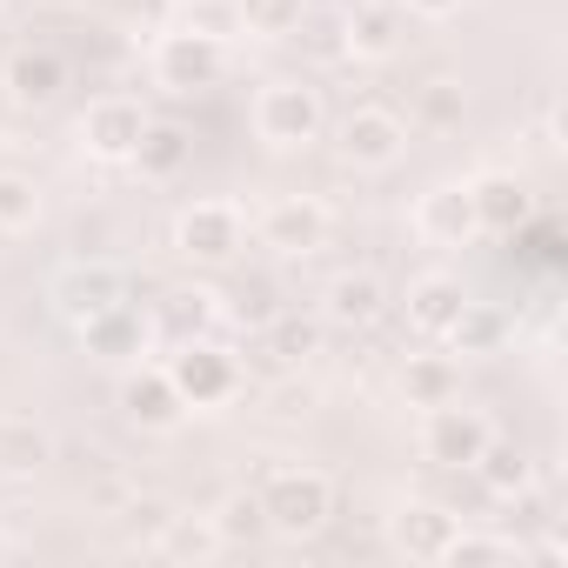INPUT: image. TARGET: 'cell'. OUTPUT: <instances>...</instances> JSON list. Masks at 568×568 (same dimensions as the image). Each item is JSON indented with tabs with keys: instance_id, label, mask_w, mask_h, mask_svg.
Returning a JSON list of instances; mask_svg holds the SVG:
<instances>
[{
	"instance_id": "cell-1",
	"label": "cell",
	"mask_w": 568,
	"mask_h": 568,
	"mask_svg": "<svg viewBox=\"0 0 568 568\" xmlns=\"http://www.w3.org/2000/svg\"><path fill=\"white\" fill-rule=\"evenodd\" d=\"M261 508H267V535L281 541H308L335 521V481L315 475V468H281L267 488H261Z\"/></svg>"
},
{
	"instance_id": "cell-2",
	"label": "cell",
	"mask_w": 568,
	"mask_h": 568,
	"mask_svg": "<svg viewBox=\"0 0 568 568\" xmlns=\"http://www.w3.org/2000/svg\"><path fill=\"white\" fill-rule=\"evenodd\" d=\"M322 128H328V108H322V94L308 81H267L254 94V134L274 154H295V148L322 141Z\"/></svg>"
},
{
	"instance_id": "cell-3",
	"label": "cell",
	"mask_w": 568,
	"mask_h": 568,
	"mask_svg": "<svg viewBox=\"0 0 568 568\" xmlns=\"http://www.w3.org/2000/svg\"><path fill=\"white\" fill-rule=\"evenodd\" d=\"M161 368H168V382H174V395H181L187 408H227V402L241 395V362H234L221 342H207V335L174 342V355H168Z\"/></svg>"
},
{
	"instance_id": "cell-4",
	"label": "cell",
	"mask_w": 568,
	"mask_h": 568,
	"mask_svg": "<svg viewBox=\"0 0 568 568\" xmlns=\"http://www.w3.org/2000/svg\"><path fill=\"white\" fill-rule=\"evenodd\" d=\"M328 207L315 201V194H281V201H267L261 207V221H254V241L267 247V254H288V261H302V254H322L328 247Z\"/></svg>"
},
{
	"instance_id": "cell-5",
	"label": "cell",
	"mask_w": 568,
	"mask_h": 568,
	"mask_svg": "<svg viewBox=\"0 0 568 568\" xmlns=\"http://www.w3.org/2000/svg\"><path fill=\"white\" fill-rule=\"evenodd\" d=\"M488 415L481 408H468L462 395L455 402H435V408H422V455L435 462V468H475V455L488 448Z\"/></svg>"
},
{
	"instance_id": "cell-6",
	"label": "cell",
	"mask_w": 568,
	"mask_h": 568,
	"mask_svg": "<svg viewBox=\"0 0 568 568\" xmlns=\"http://www.w3.org/2000/svg\"><path fill=\"white\" fill-rule=\"evenodd\" d=\"M335 148H342L348 168L382 174V168H395V161L408 154V121H402L395 108H355V114H342Z\"/></svg>"
},
{
	"instance_id": "cell-7",
	"label": "cell",
	"mask_w": 568,
	"mask_h": 568,
	"mask_svg": "<svg viewBox=\"0 0 568 568\" xmlns=\"http://www.w3.org/2000/svg\"><path fill=\"white\" fill-rule=\"evenodd\" d=\"M227 74V48L207 41V34H187V28H168L154 41V81L174 88V94H201Z\"/></svg>"
},
{
	"instance_id": "cell-8",
	"label": "cell",
	"mask_w": 568,
	"mask_h": 568,
	"mask_svg": "<svg viewBox=\"0 0 568 568\" xmlns=\"http://www.w3.org/2000/svg\"><path fill=\"white\" fill-rule=\"evenodd\" d=\"M241 241H247V221L234 201H194L174 214V247L187 261H234Z\"/></svg>"
},
{
	"instance_id": "cell-9",
	"label": "cell",
	"mask_w": 568,
	"mask_h": 568,
	"mask_svg": "<svg viewBox=\"0 0 568 568\" xmlns=\"http://www.w3.org/2000/svg\"><path fill=\"white\" fill-rule=\"evenodd\" d=\"M114 302H128V274H121L114 261H74V267L54 274V308H61L68 328L94 322V315L114 308Z\"/></svg>"
},
{
	"instance_id": "cell-10",
	"label": "cell",
	"mask_w": 568,
	"mask_h": 568,
	"mask_svg": "<svg viewBox=\"0 0 568 568\" xmlns=\"http://www.w3.org/2000/svg\"><path fill=\"white\" fill-rule=\"evenodd\" d=\"M0 88H8V101L14 108H54L61 94H68V54L61 48H14L8 54V68H0Z\"/></svg>"
},
{
	"instance_id": "cell-11",
	"label": "cell",
	"mask_w": 568,
	"mask_h": 568,
	"mask_svg": "<svg viewBox=\"0 0 568 568\" xmlns=\"http://www.w3.org/2000/svg\"><path fill=\"white\" fill-rule=\"evenodd\" d=\"M141 134H148V108L128 101V94H108V101H94V108L81 114V148H88L94 161H134Z\"/></svg>"
},
{
	"instance_id": "cell-12",
	"label": "cell",
	"mask_w": 568,
	"mask_h": 568,
	"mask_svg": "<svg viewBox=\"0 0 568 568\" xmlns=\"http://www.w3.org/2000/svg\"><path fill=\"white\" fill-rule=\"evenodd\" d=\"M148 315L134 308V302H114V308H101L94 322H81L74 335H81V348L94 355V362H114V368H134L141 355H148Z\"/></svg>"
},
{
	"instance_id": "cell-13",
	"label": "cell",
	"mask_w": 568,
	"mask_h": 568,
	"mask_svg": "<svg viewBox=\"0 0 568 568\" xmlns=\"http://www.w3.org/2000/svg\"><path fill=\"white\" fill-rule=\"evenodd\" d=\"M121 415H128L134 428H148V435H168V428H181L187 402L174 395L168 368H148V362H134V368L121 375Z\"/></svg>"
},
{
	"instance_id": "cell-14",
	"label": "cell",
	"mask_w": 568,
	"mask_h": 568,
	"mask_svg": "<svg viewBox=\"0 0 568 568\" xmlns=\"http://www.w3.org/2000/svg\"><path fill=\"white\" fill-rule=\"evenodd\" d=\"M455 528H462V515H448L442 501H402V508L388 515V541H395V555H408V561H442L448 541H455Z\"/></svg>"
},
{
	"instance_id": "cell-15",
	"label": "cell",
	"mask_w": 568,
	"mask_h": 568,
	"mask_svg": "<svg viewBox=\"0 0 568 568\" xmlns=\"http://www.w3.org/2000/svg\"><path fill=\"white\" fill-rule=\"evenodd\" d=\"M415 234L435 241V247H468L481 227H475V201H468V181H442L415 201Z\"/></svg>"
},
{
	"instance_id": "cell-16",
	"label": "cell",
	"mask_w": 568,
	"mask_h": 568,
	"mask_svg": "<svg viewBox=\"0 0 568 568\" xmlns=\"http://www.w3.org/2000/svg\"><path fill=\"white\" fill-rule=\"evenodd\" d=\"M468 201H475V227L481 234H515V227H528V214H535V201H528V181L521 174H475L468 181Z\"/></svg>"
},
{
	"instance_id": "cell-17",
	"label": "cell",
	"mask_w": 568,
	"mask_h": 568,
	"mask_svg": "<svg viewBox=\"0 0 568 568\" xmlns=\"http://www.w3.org/2000/svg\"><path fill=\"white\" fill-rule=\"evenodd\" d=\"M462 281L455 274H415L408 281V328L422 335V342H442L448 328H455V315H462Z\"/></svg>"
},
{
	"instance_id": "cell-18",
	"label": "cell",
	"mask_w": 568,
	"mask_h": 568,
	"mask_svg": "<svg viewBox=\"0 0 568 568\" xmlns=\"http://www.w3.org/2000/svg\"><path fill=\"white\" fill-rule=\"evenodd\" d=\"M402 41V14H395V0H355V8L342 14V48L355 61H388Z\"/></svg>"
},
{
	"instance_id": "cell-19",
	"label": "cell",
	"mask_w": 568,
	"mask_h": 568,
	"mask_svg": "<svg viewBox=\"0 0 568 568\" xmlns=\"http://www.w3.org/2000/svg\"><path fill=\"white\" fill-rule=\"evenodd\" d=\"M382 308H388V288H382L375 274H335L328 281V302H322V322L368 328V322H382Z\"/></svg>"
},
{
	"instance_id": "cell-20",
	"label": "cell",
	"mask_w": 568,
	"mask_h": 568,
	"mask_svg": "<svg viewBox=\"0 0 568 568\" xmlns=\"http://www.w3.org/2000/svg\"><path fill=\"white\" fill-rule=\"evenodd\" d=\"M54 462V435L34 415H0V475H34Z\"/></svg>"
},
{
	"instance_id": "cell-21",
	"label": "cell",
	"mask_w": 568,
	"mask_h": 568,
	"mask_svg": "<svg viewBox=\"0 0 568 568\" xmlns=\"http://www.w3.org/2000/svg\"><path fill=\"white\" fill-rule=\"evenodd\" d=\"M187 154H194V134H187L181 121H148V134H141V148H134V168H141L148 181H174V174L187 168Z\"/></svg>"
},
{
	"instance_id": "cell-22",
	"label": "cell",
	"mask_w": 568,
	"mask_h": 568,
	"mask_svg": "<svg viewBox=\"0 0 568 568\" xmlns=\"http://www.w3.org/2000/svg\"><path fill=\"white\" fill-rule=\"evenodd\" d=\"M475 475H481V488L488 495H521V488H535V462H528V448L521 442H501V435H488V448L475 455Z\"/></svg>"
},
{
	"instance_id": "cell-23",
	"label": "cell",
	"mask_w": 568,
	"mask_h": 568,
	"mask_svg": "<svg viewBox=\"0 0 568 568\" xmlns=\"http://www.w3.org/2000/svg\"><path fill=\"white\" fill-rule=\"evenodd\" d=\"M227 541H221V528H214V515H168V528L154 535V555H168V561H214Z\"/></svg>"
},
{
	"instance_id": "cell-24",
	"label": "cell",
	"mask_w": 568,
	"mask_h": 568,
	"mask_svg": "<svg viewBox=\"0 0 568 568\" xmlns=\"http://www.w3.org/2000/svg\"><path fill=\"white\" fill-rule=\"evenodd\" d=\"M402 395H408V408L455 402V395H462V368H455L448 355H408V362H402Z\"/></svg>"
},
{
	"instance_id": "cell-25",
	"label": "cell",
	"mask_w": 568,
	"mask_h": 568,
	"mask_svg": "<svg viewBox=\"0 0 568 568\" xmlns=\"http://www.w3.org/2000/svg\"><path fill=\"white\" fill-rule=\"evenodd\" d=\"M267 355H274L281 368H302L308 355H322V315H302V308L274 315V322H267Z\"/></svg>"
},
{
	"instance_id": "cell-26",
	"label": "cell",
	"mask_w": 568,
	"mask_h": 568,
	"mask_svg": "<svg viewBox=\"0 0 568 568\" xmlns=\"http://www.w3.org/2000/svg\"><path fill=\"white\" fill-rule=\"evenodd\" d=\"M214 528H221V541H227V548H254V541L267 535L261 488H234V495H221V508H214Z\"/></svg>"
},
{
	"instance_id": "cell-27",
	"label": "cell",
	"mask_w": 568,
	"mask_h": 568,
	"mask_svg": "<svg viewBox=\"0 0 568 568\" xmlns=\"http://www.w3.org/2000/svg\"><path fill=\"white\" fill-rule=\"evenodd\" d=\"M308 14V0H241V34H261V41H288Z\"/></svg>"
},
{
	"instance_id": "cell-28",
	"label": "cell",
	"mask_w": 568,
	"mask_h": 568,
	"mask_svg": "<svg viewBox=\"0 0 568 568\" xmlns=\"http://www.w3.org/2000/svg\"><path fill=\"white\" fill-rule=\"evenodd\" d=\"M174 28H187V34H207V41H234L241 34V0H181V21Z\"/></svg>"
},
{
	"instance_id": "cell-29",
	"label": "cell",
	"mask_w": 568,
	"mask_h": 568,
	"mask_svg": "<svg viewBox=\"0 0 568 568\" xmlns=\"http://www.w3.org/2000/svg\"><path fill=\"white\" fill-rule=\"evenodd\" d=\"M455 355H495L501 348V322L481 308V302H462V315H455V328L442 335Z\"/></svg>"
},
{
	"instance_id": "cell-30",
	"label": "cell",
	"mask_w": 568,
	"mask_h": 568,
	"mask_svg": "<svg viewBox=\"0 0 568 568\" xmlns=\"http://www.w3.org/2000/svg\"><path fill=\"white\" fill-rule=\"evenodd\" d=\"M448 568H495V561H521V548L508 541V535H475V528H455V541H448V555H442Z\"/></svg>"
},
{
	"instance_id": "cell-31",
	"label": "cell",
	"mask_w": 568,
	"mask_h": 568,
	"mask_svg": "<svg viewBox=\"0 0 568 568\" xmlns=\"http://www.w3.org/2000/svg\"><path fill=\"white\" fill-rule=\"evenodd\" d=\"M34 221H41V187H34L28 174H14V168H0V227L21 234V227H34Z\"/></svg>"
},
{
	"instance_id": "cell-32",
	"label": "cell",
	"mask_w": 568,
	"mask_h": 568,
	"mask_svg": "<svg viewBox=\"0 0 568 568\" xmlns=\"http://www.w3.org/2000/svg\"><path fill=\"white\" fill-rule=\"evenodd\" d=\"M121 515H128V535H134L141 548H154V535L168 528V515H174V508H168V501H154V495H134Z\"/></svg>"
},
{
	"instance_id": "cell-33",
	"label": "cell",
	"mask_w": 568,
	"mask_h": 568,
	"mask_svg": "<svg viewBox=\"0 0 568 568\" xmlns=\"http://www.w3.org/2000/svg\"><path fill=\"white\" fill-rule=\"evenodd\" d=\"M422 114H428L435 128H455V121H462V88H448V81H435V88L422 94Z\"/></svg>"
},
{
	"instance_id": "cell-34",
	"label": "cell",
	"mask_w": 568,
	"mask_h": 568,
	"mask_svg": "<svg viewBox=\"0 0 568 568\" xmlns=\"http://www.w3.org/2000/svg\"><path fill=\"white\" fill-rule=\"evenodd\" d=\"M402 8L422 21H448V14H462V0H402Z\"/></svg>"
},
{
	"instance_id": "cell-35",
	"label": "cell",
	"mask_w": 568,
	"mask_h": 568,
	"mask_svg": "<svg viewBox=\"0 0 568 568\" xmlns=\"http://www.w3.org/2000/svg\"><path fill=\"white\" fill-rule=\"evenodd\" d=\"M528 555H535V561H568V541H561V535L548 528V535H541V541H535Z\"/></svg>"
},
{
	"instance_id": "cell-36",
	"label": "cell",
	"mask_w": 568,
	"mask_h": 568,
	"mask_svg": "<svg viewBox=\"0 0 568 568\" xmlns=\"http://www.w3.org/2000/svg\"><path fill=\"white\" fill-rule=\"evenodd\" d=\"M14 548H21V541H14V535H0V561H14Z\"/></svg>"
},
{
	"instance_id": "cell-37",
	"label": "cell",
	"mask_w": 568,
	"mask_h": 568,
	"mask_svg": "<svg viewBox=\"0 0 568 568\" xmlns=\"http://www.w3.org/2000/svg\"><path fill=\"white\" fill-rule=\"evenodd\" d=\"M0 247H8V227H0Z\"/></svg>"
}]
</instances>
